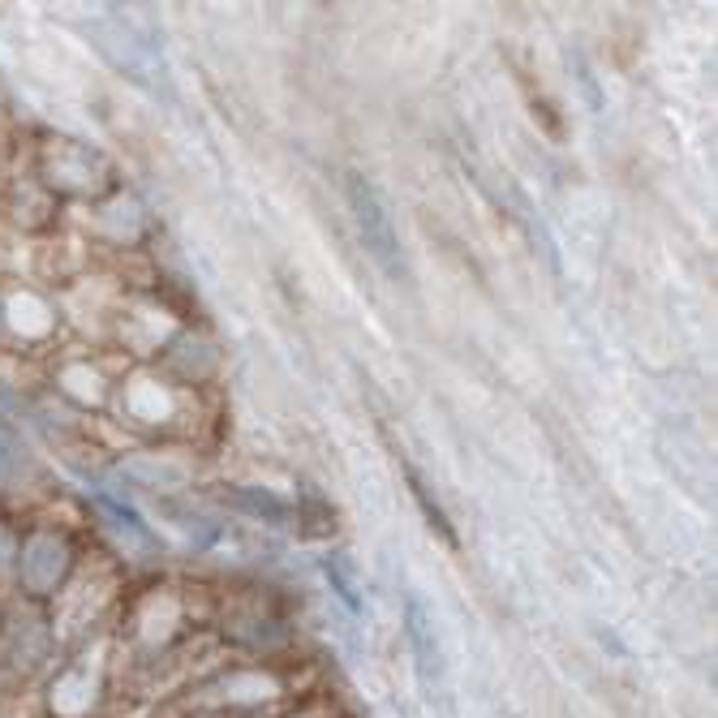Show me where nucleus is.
<instances>
[{
  "mask_svg": "<svg viewBox=\"0 0 718 718\" xmlns=\"http://www.w3.org/2000/svg\"><path fill=\"white\" fill-rule=\"evenodd\" d=\"M344 194H349V211H353L357 233H362L366 254L383 267V276L405 280V276H409V271H405V254H400V237H396L392 215H387L383 194H379L366 177H349V185H344Z\"/></svg>",
  "mask_w": 718,
  "mask_h": 718,
  "instance_id": "nucleus-1",
  "label": "nucleus"
},
{
  "mask_svg": "<svg viewBox=\"0 0 718 718\" xmlns=\"http://www.w3.org/2000/svg\"><path fill=\"white\" fill-rule=\"evenodd\" d=\"M405 637H409V650H413V667H418V680L426 693H439L443 688V650H439V637H435V624L418 598H409L405 607Z\"/></svg>",
  "mask_w": 718,
  "mask_h": 718,
  "instance_id": "nucleus-2",
  "label": "nucleus"
},
{
  "mask_svg": "<svg viewBox=\"0 0 718 718\" xmlns=\"http://www.w3.org/2000/svg\"><path fill=\"white\" fill-rule=\"evenodd\" d=\"M233 504L246 508L250 516H263L267 525H284V521H289V504H280L271 491H250V486H241V491H233Z\"/></svg>",
  "mask_w": 718,
  "mask_h": 718,
  "instance_id": "nucleus-3",
  "label": "nucleus"
},
{
  "mask_svg": "<svg viewBox=\"0 0 718 718\" xmlns=\"http://www.w3.org/2000/svg\"><path fill=\"white\" fill-rule=\"evenodd\" d=\"M409 486H413V499H418V508H422V516H426V525L435 529V534L448 542V547H456V534H452V521H448V512H443L435 499H430V491L422 486V478L418 473H409Z\"/></svg>",
  "mask_w": 718,
  "mask_h": 718,
  "instance_id": "nucleus-4",
  "label": "nucleus"
},
{
  "mask_svg": "<svg viewBox=\"0 0 718 718\" xmlns=\"http://www.w3.org/2000/svg\"><path fill=\"white\" fill-rule=\"evenodd\" d=\"M323 572H327V581H332V590H336V598L349 607L353 615H362V598H357V581H353V572H349V564H344V555H332L323 564Z\"/></svg>",
  "mask_w": 718,
  "mask_h": 718,
  "instance_id": "nucleus-5",
  "label": "nucleus"
}]
</instances>
